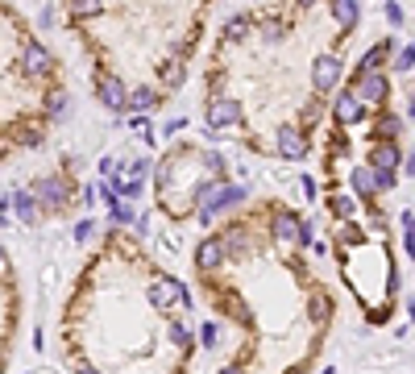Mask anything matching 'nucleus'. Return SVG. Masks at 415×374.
<instances>
[{
  "mask_svg": "<svg viewBox=\"0 0 415 374\" xmlns=\"http://www.w3.org/2000/svg\"><path fill=\"white\" fill-rule=\"evenodd\" d=\"M167 337H171V346H179V349H191V333H187V324L171 321V324H167Z\"/></svg>",
  "mask_w": 415,
  "mask_h": 374,
  "instance_id": "nucleus-28",
  "label": "nucleus"
},
{
  "mask_svg": "<svg viewBox=\"0 0 415 374\" xmlns=\"http://www.w3.org/2000/svg\"><path fill=\"white\" fill-rule=\"evenodd\" d=\"M220 312H228V316H237V321L241 324H253V312H249V308H245L241 299L237 296H224L220 299Z\"/></svg>",
  "mask_w": 415,
  "mask_h": 374,
  "instance_id": "nucleus-27",
  "label": "nucleus"
},
{
  "mask_svg": "<svg viewBox=\"0 0 415 374\" xmlns=\"http://www.w3.org/2000/svg\"><path fill=\"white\" fill-rule=\"evenodd\" d=\"M100 13H104L100 0H75V4H67V17H75V21H92Z\"/></svg>",
  "mask_w": 415,
  "mask_h": 374,
  "instance_id": "nucleus-26",
  "label": "nucleus"
},
{
  "mask_svg": "<svg viewBox=\"0 0 415 374\" xmlns=\"http://www.w3.org/2000/svg\"><path fill=\"white\" fill-rule=\"evenodd\" d=\"M13 142L25 146V150H38L46 142V133H42V125H17V129H13Z\"/></svg>",
  "mask_w": 415,
  "mask_h": 374,
  "instance_id": "nucleus-22",
  "label": "nucleus"
},
{
  "mask_svg": "<svg viewBox=\"0 0 415 374\" xmlns=\"http://www.w3.org/2000/svg\"><path fill=\"white\" fill-rule=\"evenodd\" d=\"M391 50H399V38H387V42H378V46H369L362 58H357V71L353 75H369V71H382V63L391 58Z\"/></svg>",
  "mask_w": 415,
  "mask_h": 374,
  "instance_id": "nucleus-15",
  "label": "nucleus"
},
{
  "mask_svg": "<svg viewBox=\"0 0 415 374\" xmlns=\"http://www.w3.org/2000/svg\"><path fill=\"white\" fill-rule=\"evenodd\" d=\"M158 79L167 83V88H179V79H183V46H174L162 63H158Z\"/></svg>",
  "mask_w": 415,
  "mask_h": 374,
  "instance_id": "nucleus-18",
  "label": "nucleus"
},
{
  "mask_svg": "<svg viewBox=\"0 0 415 374\" xmlns=\"http://www.w3.org/2000/svg\"><path fill=\"white\" fill-rule=\"evenodd\" d=\"M158 108V88H149V83H137L133 92H129V117H146V113H154Z\"/></svg>",
  "mask_w": 415,
  "mask_h": 374,
  "instance_id": "nucleus-16",
  "label": "nucleus"
},
{
  "mask_svg": "<svg viewBox=\"0 0 415 374\" xmlns=\"http://www.w3.org/2000/svg\"><path fill=\"white\" fill-rule=\"evenodd\" d=\"M324 108H328V104H324L320 96H312L308 104H303V108H299V125H295V129H303V133H308V129H312V125L324 117Z\"/></svg>",
  "mask_w": 415,
  "mask_h": 374,
  "instance_id": "nucleus-24",
  "label": "nucleus"
},
{
  "mask_svg": "<svg viewBox=\"0 0 415 374\" xmlns=\"http://www.w3.org/2000/svg\"><path fill=\"white\" fill-rule=\"evenodd\" d=\"M332 117H337V125L349 129V125H362L369 113L357 104V96H353L349 88H337V92H332Z\"/></svg>",
  "mask_w": 415,
  "mask_h": 374,
  "instance_id": "nucleus-8",
  "label": "nucleus"
},
{
  "mask_svg": "<svg viewBox=\"0 0 415 374\" xmlns=\"http://www.w3.org/2000/svg\"><path fill=\"white\" fill-rule=\"evenodd\" d=\"M403 133H407V117L378 108V117H374V125H369V146H374V142H399Z\"/></svg>",
  "mask_w": 415,
  "mask_h": 374,
  "instance_id": "nucleus-7",
  "label": "nucleus"
},
{
  "mask_svg": "<svg viewBox=\"0 0 415 374\" xmlns=\"http://www.w3.org/2000/svg\"><path fill=\"white\" fill-rule=\"evenodd\" d=\"M220 192H224V179H208L196 187V208H199V221H212L216 217V204H220Z\"/></svg>",
  "mask_w": 415,
  "mask_h": 374,
  "instance_id": "nucleus-14",
  "label": "nucleus"
},
{
  "mask_svg": "<svg viewBox=\"0 0 415 374\" xmlns=\"http://www.w3.org/2000/svg\"><path fill=\"white\" fill-rule=\"evenodd\" d=\"M0 374H4V366H0Z\"/></svg>",
  "mask_w": 415,
  "mask_h": 374,
  "instance_id": "nucleus-43",
  "label": "nucleus"
},
{
  "mask_svg": "<svg viewBox=\"0 0 415 374\" xmlns=\"http://www.w3.org/2000/svg\"><path fill=\"white\" fill-rule=\"evenodd\" d=\"M149 303L158 308V312H167V308H187L191 303V296H187V287L179 283V279H154L149 283Z\"/></svg>",
  "mask_w": 415,
  "mask_h": 374,
  "instance_id": "nucleus-5",
  "label": "nucleus"
},
{
  "mask_svg": "<svg viewBox=\"0 0 415 374\" xmlns=\"http://www.w3.org/2000/svg\"><path fill=\"white\" fill-rule=\"evenodd\" d=\"M328 296H312V303H308V316H312V324H324L328 321Z\"/></svg>",
  "mask_w": 415,
  "mask_h": 374,
  "instance_id": "nucleus-29",
  "label": "nucleus"
},
{
  "mask_svg": "<svg viewBox=\"0 0 415 374\" xmlns=\"http://www.w3.org/2000/svg\"><path fill=\"white\" fill-rule=\"evenodd\" d=\"M108 212H112V221H117V224H137V212H133V204H125V199H117Z\"/></svg>",
  "mask_w": 415,
  "mask_h": 374,
  "instance_id": "nucleus-31",
  "label": "nucleus"
},
{
  "mask_svg": "<svg viewBox=\"0 0 415 374\" xmlns=\"http://www.w3.org/2000/svg\"><path fill=\"white\" fill-rule=\"evenodd\" d=\"M387 17H391V25H403V21H407V9L391 0V4H387Z\"/></svg>",
  "mask_w": 415,
  "mask_h": 374,
  "instance_id": "nucleus-36",
  "label": "nucleus"
},
{
  "mask_svg": "<svg viewBox=\"0 0 415 374\" xmlns=\"http://www.w3.org/2000/svg\"><path fill=\"white\" fill-rule=\"evenodd\" d=\"M92 88H96V100L104 104V108H108V113H112V117H121L125 108H129V88H125V79H121V75L100 71Z\"/></svg>",
  "mask_w": 415,
  "mask_h": 374,
  "instance_id": "nucleus-4",
  "label": "nucleus"
},
{
  "mask_svg": "<svg viewBox=\"0 0 415 374\" xmlns=\"http://www.w3.org/2000/svg\"><path fill=\"white\" fill-rule=\"evenodd\" d=\"M332 212H337L341 221H353V212H357V199H353V196H332Z\"/></svg>",
  "mask_w": 415,
  "mask_h": 374,
  "instance_id": "nucleus-30",
  "label": "nucleus"
},
{
  "mask_svg": "<svg viewBox=\"0 0 415 374\" xmlns=\"http://www.w3.org/2000/svg\"><path fill=\"white\" fill-rule=\"evenodd\" d=\"M9 208H13V212H17V221L21 224H38L42 221V208H38V204H33V196H29V192H13V196H9Z\"/></svg>",
  "mask_w": 415,
  "mask_h": 374,
  "instance_id": "nucleus-17",
  "label": "nucleus"
},
{
  "mask_svg": "<svg viewBox=\"0 0 415 374\" xmlns=\"http://www.w3.org/2000/svg\"><path fill=\"white\" fill-rule=\"evenodd\" d=\"M75 374H100L96 366H88V362H83V366H75Z\"/></svg>",
  "mask_w": 415,
  "mask_h": 374,
  "instance_id": "nucleus-40",
  "label": "nucleus"
},
{
  "mask_svg": "<svg viewBox=\"0 0 415 374\" xmlns=\"http://www.w3.org/2000/svg\"><path fill=\"white\" fill-rule=\"evenodd\" d=\"M270 237L283 241V246H291L295 237H299V212H291V208H274V212H270Z\"/></svg>",
  "mask_w": 415,
  "mask_h": 374,
  "instance_id": "nucleus-13",
  "label": "nucleus"
},
{
  "mask_svg": "<svg viewBox=\"0 0 415 374\" xmlns=\"http://www.w3.org/2000/svg\"><path fill=\"white\" fill-rule=\"evenodd\" d=\"M129 125H133L137 133H149V121H146V117H129Z\"/></svg>",
  "mask_w": 415,
  "mask_h": 374,
  "instance_id": "nucleus-39",
  "label": "nucleus"
},
{
  "mask_svg": "<svg viewBox=\"0 0 415 374\" xmlns=\"http://www.w3.org/2000/svg\"><path fill=\"white\" fill-rule=\"evenodd\" d=\"M220 374H245V366H237V362H233V366H224Z\"/></svg>",
  "mask_w": 415,
  "mask_h": 374,
  "instance_id": "nucleus-41",
  "label": "nucleus"
},
{
  "mask_svg": "<svg viewBox=\"0 0 415 374\" xmlns=\"http://www.w3.org/2000/svg\"><path fill=\"white\" fill-rule=\"evenodd\" d=\"M204 167L212 171V179H224V158H220V154H212V150H208V154H204Z\"/></svg>",
  "mask_w": 415,
  "mask_h": 374,
  "instance_id": "nucleus-34",
  "label": "nucleus"
},
{
  "mask_svg": "<svg viewBox=\"0 0 415 374\" xmlns=\"http://www.w3.org/2000/svg\"><path fill=\"white\" fill-rule=\"evenodd\" d=\"M9 271V254H4V246H0V274Z\"/></svg>",
  "mask_w": 415,
  "mask_h": 374,
  "instance_id": "nucleus-42",
  "label": "nucleus"
},
{
  "mask_svg": "<svg viewBox=\"0 0 415 374\" xmlns=\"http://www.w3.org/2000/svg\"><path fill=\"white\" fill-rule=\"evenodd\" d=\"M274 150H278L287 162H299V158L308 154V133L295 129V125H283V129L274 133Z\"/></svg>",
  "mask_w": 415,
  "mask_h": 374,
  "instance_id": "nucleus-10",
  "label": "nucleus"
},
{
  "mask_svg": "<svg viewBox=\"0 0 415 374\" xmlns=\"http://www.w3.org/2000/svg\"><path fill=\"white\" fill-rule=\"evenodd\" d=\"M46 117H50V121L71 117V92H67V88H54V92L46 96Z\"/></svg>",
  "mask_w": 415,
  "mask_h": 374,
  "instance_id": "nucleus-20",
  "label": "nucleus"
},
{
  "mask_svg": "<svg viewBox=\"0 0 415 374\" xmlns=\"http://www.w3.org/2000/svg\"><path fill=\"white\" fill-rule=\"evenodd\" d=\"M245 121L241 104L233 96H212L208 100V133H216V129H237Z\"/></svg>",
  "mask_w": 415,
  "mask_h": 374,
  "instance_id": "nucleus-6",
  "label": "nucleus"
},
{
  "mask_svg": "<svg viewBox=\"0 0 415 374\" xmlns=\"http://www.w3.org/2000/svg\"><path fill=\"white\" fill-rule=\"evenodd\" d=\"M328 13H332V21L341 25L345 33H349L353 25L362 21V9H357V0H332V4H328Z\"/></svg>",
  "mask_w": 415,
  "mask_h": 374,
  "instance_id": "nucleus-19",
  "label": "nucleus"
},
{
  "mask_svg": "<svg viewBox=\"0 0 415 374\" xmlns=\"http://www.w3.org/2000/svg\"><path fill=\"white\" fill-rule=\"evenodd\" d=\"M199 341H204V349H212V346H216V324H212V321L199 328Z\"/></svg>",
  "mask_w": 415,
  "mask_h": 374,
  "instance_id": "nucleus-37",
  "label": "nucleus"
},
{
  "mask_svg": "<svg viewBox=\"0 0 415 374\" xmlns=\"http://www.w3.org/2000/svg\"><path fill=\"white\" fill-rule=\"evenodd\" d=\"M349 92L357 96V104L374 113V108H382L387 100H391V79L382 71H369V75H353V83H349Z\"/></svg>",
  "mask_w": 415,
  "mask_h": 374,
  "instance_id": "nucleus-2",
  "label": "nucleus"
},
{
  "mask_svg": "<svg viewBox=\"0 0 415 374\" xmlns=\"http://www.w3.org/2000/svg\"><path fill=\"white\" fill-rule=\"evenodd\" d=\"M374 187H378V192H394V187H399V175L394 171H374Z\"/></svg>",
  "mask_w": 415,
  "mask_h": 374,
  "instance_id": "nucleus-33",
  "label": "nucleus"
},
{
  "mask_svg": "<svg viewBox=\"0 0 415 374\" xmlns=\"http://www.w3.org/2000/svg\"><path fill=\"white\" fill-rule=\"evenodd\" d=\"M341 75H345V63L337 50H328V54H316L312 58V88H316V96H332L337 88H341Z\"/></svg>",
  "mask_w": 415,
  "mask_h": 374,
  "instance_id": "nucleus-3",
  "label": "nucleus"
},
{
  "mask_svg": "<svg viewBox=\"0 0 415 374\" xmlns=\"http://www.w3.org/2000/svg\"><path fill=\"white\" fill-rule=\"evenodd\" d=\"M258 33H262L266 42H283V38L291 33V21H283V17H266V21L258 25Z\"/></svg>",
  "mask_w": 415,
  "mask_h": 374,
  "instance_id": "nucleus-25",
  "label": "nucleus"
},
{
  "mask_svg": "<svg viewBox=\"0 0 415 374\" xmlns=\"http://www.w3.org/2000/svg\"><path fill=\"white\" fill-rule=\"evenodd\" d=\"M407 154H403V146L399 142H374L366 154V167L369 171H394L399 175V162H403Z\"/></svg>",
  "mask_w": 415,
  "mask_h": 374,
  "instance_id": "nucleus-9",
  "label": "nucleus"
},
{
  "mask_svg": "<svg viewBox=\"0 0 415 374\" xmlns=\"http://www.w3.org/2000/svg\"><path fill=\"white\" fill-rule=\"evenodd\" d=\"M349 183H353V192H357L362 199L378 196V187H374V171H369V167H357V171L349 175Z\"/></svg>",
  "mask_w": 415,
  "mask_h": 374,
  "instance_id": "nucleus-23",
  "label": "nucleus"
},
{
  "mask_svg": "<svg viewBox=\"0 0 415 374\" xmlns=\"http://www.w3.org/2000/svg\"><path fill=\"white\" fill-rule=\"evenodd\" d=\"M220 266H224V246H220V237L212 233V237H199L196 246V271L199 274H216Z\"/></svg>",
  "mask_w": 415,
  "mask_h": 374,
  "instance_id": "nucleus-12",
  "label": "nucleus"
},
{
  "mask_svg": "<svg viewBox=\"0 0 415 374\" xmlns=\"http://www.w3.org/2000/svg\"><path fill=\"white\" fill-rule=\"evenodd\" d=\"M341 241H345V246H362V241H366V229H362V224H353V221H345L341 224Z\"/></svg>",
  "mask_w": 415,
  "mask_h": 374,
  "instance_id": "nucleus-32",
  "label": "nucleus"
},
{
  "mask_svg": "<svg viewBox=\"0 0 415 374\" xmlns=\"http://www.w3.org/2000/svg\"><path fill=\"white\" fill-rule=\"evenodd\" d=\"M394 67H399V71L407 75V71L415 67V50H411V46H403V50H399V63H394Z\"/></svg>",
  "mask_w": 415,
  "mask_h": 374,
  "instance_id": "nucleus-35",
  "label": "nucleus"
},
{
  "mask_svg": "<svg viewBox=\"0 0 415 374\" xmlns=\"http://www.w3.org/2000/svg\"><path fill=\"white\" fill-rule=\"evenodd\" d=\"M249 33H253V17H245V13L224 21V42H245Z\"/></svg>",
  "mask_w": 415,
  "mask_h": 374,
  "instance_id": "nucleus-21",
  "label": "nucleus"
},
{
  "mask_svg": "<svg viewBox=\"0 0 415 374\" xmlns=\"http://www.w3.org/2000/svg\"><path fill=\"white\" fill-rule=\"evenodd\" d=\"M21 71L25 75H33V79H42V75L54 71V54H50L38 38L33 42H25V54H21Z\"/></svg>",
  "mask_w": 415,
  "mask_h": 374,
  "instance_id": "nucleus-11",
  "label": "nucleus"
},
{
  "mask_svg": "<svg viewBox=\"0 0 415 374\" xmlns=\"http://www.w3.org/2000/svg\"><path fill=\"white\" fill-rule=\"evenodd\" d=\"M33 204L42 208V212H63L67 204H71V187H67V179L63 175H42V179H33V187H25Z\"/></svg>",
  "mask_w": 415,
  "mask_h": 374,
  "instance_id": "nucleus-1",
  "label": "nucleus"
},
{
  "mask_svg": "<svg viewBox=\"0 0 415 374\" xmlns=\"http://www.w3.org/2000/svg\"><path fill=\"white\" fill-rule=\"evenodd\" d=\"M100 199H104V208H112V204H117V187H112L108 179L100 183Z\"/></svg>",
  "mask_w": 415,
  "mask_h": 374,
  "instance_id": "nucleus-38",
  "label": "nucleus"
}]
</instances>
